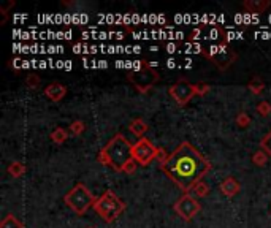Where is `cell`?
<instances>
[{"label":"cell","mask_w":271,"mask_h":228,"mask_svg":"<svg viewBox=\"0 0 271 228\" xmlns=\"http://www.w3.org/2000/svg\"><path fill=\"white\" fill-rule=\"evenodd\" d=\"M257 113L260 114V116H270L271 114V103L270 101H267V100H263V101H260V103L257 105Z\"/></svg>","instance_id":"23"},{"label":"cell","mask_w":271,"mask_h":228,"mask_svg":"<svg viewBox=\"0 0 271 228\" xmlns=\"http://www.w3.org/2000/svg\"><path fill=\"white\" fill-rule=\"evenodd\" d=\"M6 171H8V175L11 178L16 179V178H21L22 175H24V173L27 171V168L22 162H11L8 165V168H6Z\"/></svg>","instance_id":"15"},{"label":"cell","mask_w":271,"mask_h":228,"mask_svg":"<svg viewBox=\"0 0 271 228\" xmlns=\"http://www.w3.org/2000/svg\"><path fill=\"white\" fill-rule=\"evenodd\" d=\"M95 200L97 198L89 192V188L81 182L76 184L64 196V203L78 216H83L89 208H94Z\"/></svg>","instance_id":"4"},{"label":"cell","mask_w":271,"mask_h":228,"mask_svg":"<svg viewBox=\"0 0 271 228\" xmlns=\"http://www.w3.org/2000/svg\"><path fill=\"white\" fill-rule=\"evenodd\" d=\"M136 167H138V163H136L134 159H130V160L126 163V167H124L122 173H127V175H134V173L136 171Z\"/></svg>","instance_id":"26"},{"label":"cell","mask_w":271,"mask_h":228,"mask_svg":"<svg viewBox=\"0 0 271 228\" xmlns=\"http://www.w3.org/2000/svg\"><path fill=\"white\" fill-rule=\"evenodd\" d=\"M0 228H24L21 220H18L13 214H8L2 219V222H0Z\"/></svg>","instance_id":"17"},{"label":"cell","mask_w":271,"mask_h":228,"mask_svg":"<svg viewBox=\"0 0 271 228\" xmlns=\"http://www.w3.org/2000/svg\"><path fill=\"white\" fill-rule=\"evenodd\" d=\"M180 48V45H167V49H172V52H173V49H178Z\"/></svg>","instance_id":"29"},{"label":"cell","mask_w":271,"mask_h":228,"mask_svg":"<svg viewBox=\"0 0 271 228\" xmlns=\"http://www.w3.org/2000/svg\"><path fill=\"white\" fill-rule=\"evenodd\" d=\"M94 211L105 220V222L110 224V222H114V219L126 211V203H124L113 190H106L100 198L95 200Z\"/></svg>","instance_id":"3"},{"label":"cell","mask_w":271,"mask_h":228,"mask_svg":"<svg viewBox=\"0 0 271 228\" xmlns=\"http://www.w3.org/2000/svg\"><path fill=\"white\" fill-rule=\"evenodd\" d=\"M45 95L48 97L51 101H60L67 95V88L60 83H52L49 86H46L45 89Z\"/></svg>","instance_id":"10"},{"label":"cell","mask_w":271,"mask_h":228,"mask_svg":"<svg viewBox=\"0 0 271 228\" xmlns=\"http://www.w3.org/2000/svg\"><path fill=\"white\" fill-rule=\"evenodd\" d=\"M268 159H270L268 154L263 152L262 149H260V151L254 152V155H252V163L257 165V167H265V165L268 163Z\"/></svg>","instance_id":"19"},{"label":"cell","mask_w":271,"mask_h":228,"mask_svg":"<svg viewBox=\"0 0 271 228\" xmlns=\"http://www.w3.org/2000/svg\"><path fill=\"white\" fill-rule=\"evenodd\" d=\"M236 125L238 127H241V129H246V127H249V124H251V117H249V114L247 113H244V111H241V113H238V116H236Z\"/></svg>","instance_id":"21"},{"label":"cell","mask_w":271,"mask_h":228,"mask_svg":"<svg viewBox=\"0 0 271 228\" xmlns=\"http://www.w3.org/2000/svg\"><path fill=\"white\" fill-rule=\"evenodd\" d=\"M173 209L182 220H190L201 211V204L193 195L184 193L181 198L173 204Z\"/></svg>","instance_id":"9"},{"label":"cell","mask_w":271,"mask_h":228,"mask_svg":"<svg viewBox=\"0 0 271 228\" xmlns=\"http://www.w3.org/2000/svg\"><path fill=\"white\" fill-rule=\"evenodd\" d=\"M157 149L159 147L154 146L148 138H141L134 144V149H132V157H134V160L138 165L146 167V165H149L152 160H156Z\"/></svg>","instance_id":"8"},{"label":"cell","mask_w":271,"mask_h":228,"mask_svg":"<svg viewBox=\"0 0 271 228\" xmlns=\"http://www.w3.org/2000/svg\"><path fill=\"white\" fill-rule=\"evenodd\" d=\"M170 157V154H167L165 152V149H162V147H159L157 149V155H156V160L162 165V163H165L167 162V159Z\"/></svg>","instance_id":"27"},{"label":"cell","mask_w":271,"mask_h":228,"mask_svg":"<svg viewBox=\"0 0 271 228\" xmlns=\"http://www.w3.org/2000/svg\"><path fill=\"white\" fill-rule=\"evenodd\" d=\"M219 188H221V192L224 195L228 196V198H231V196H235L239 190H241V185H239V182L233 176H228V178H226V179L222 181Z\"/></svg>","instance_id":"11"},{"label":"cell","mask_w":271,"mask_h":228,"mask_svg":"<svg viewBox=\"0 0 271 228\" xmlns=\"http://www.w3.org/2000/svg\"><path fill=\"white\" fill-rule=\"evenodd\" d=\"M168 93L178 105L184 106L189 103L193 95H197V91H195V84H192L190 81L181 78V80H178L173 86H170Z\"/></svg>","instance_id":"7"},{"label":"cell","mask_w":271,"mask_h":228,"mask_svg":"<svg viewBox=\"0 0 271 228\" xmlns=\"http://www.w3.org/2000/svg\"><path fill=\"white\" fill-rule=\"evenodd\" d=\"M203 34V29L201 27H197V29H193L192 32L189 34V38H190V42H195V40H198L200 38V35Z\"/></svg>","instance_id":"28"},{"label":"cell","mask_w":271,"mask_h":228,"mask_svg":"<svg viewBox=\"0 0 271 228\" xmlns=\"http://www.w3.org/2000/svg\"><path fill=\"white\" fill-rule=\"evenodd\" d=\"M201 54H203L208 60H211L219 70H227L238 57L236 52L230 48L227 42L211 45L210 48H205Z\"/></svg>","instance_id":"6"},{"label":"cell","mask_w":271,"mask_h":228,"mask_svg":"<svg viewBox=\"0 0 271 228\" xmlns=\"http://www.w3.org/2000/svg\"><path fill=\"white\" fill-rule=\"evenodd\" d=\"M68 130H70L75 137H78V135H81L84 130H86V124H84L83 121H73L70 124V127H68Z\"/></svg>","instance_id":"20"},{"label":"cell","mask_w":271,"mask_h":228,"mask_svg":"<svg viewBox=\"0 0 271 228\" xmlns=\"http://www.w3.org/2000/svg\"><path fill=\"white\" fill-rule=\"evenodd\" d=\"M247 89H249L254 95H260V93L265 91V83L262 81L260 76H252L251 81L247 83Z\"/></svg>","instance_id":"14"},{"label":"cell","mask_w":271,"mask_h":228,"mask_svg":"<svg viewBox=\"0 0 271 228\" xmlns=\"http://www.w3.org/2000/svg\"><path fill=\"white\" fill-rule=\"evenodd\" d=\"M127 80L135 86V89L141 93L149 92L154 86H156L160 80L159 73L149 65L148 62H144V65L138 70H132L127 73Z\"/></svg>","instance_id":"5"},{"label":"cell","mask_w":271,"mask_h":228,"mask_svg":"<svg viewBox=\"0 0 271 228\" xmlns=\"http://www.w3.org/2000/svg\"><path fill=\"white\" fill-rule=\"evenodd\" d=\"M243 6L249 13L260 14V13L267 11L270 8L271 2H270V0H246V2H243Z\"/></svg>","instance_id":"12"},{"label":"cell","mask_w":271,"mask_h":228,"mask_svg":"<svg viewBox=\"0 0 271 228\" xmlns=\"http://www.w3.org/2000/svg\"><path fill=\"white\" fill-rule=\"evenodd\" d=\"M88 228H92V227H88Z\"/></svg>","instance_id":"30"},{"label":"cell","mask_w":271,"mask_h":228,"mask_svg":"<svg viewBox=\"0 0 271 228\" xmlns=\"http://www.w3.org/2000/svg\"><path fill=\"white\" fill-rule=\"evenodd\" d=\"M210 84L206 83H195V91H197V95H206L210 92Z\"/></svg>","instance_id":"25"},{"label":"cell","mask_w":271,"mask_h":228,"mask_svg":"<svg viewBox=\"0 0 271 228\" xmlns=\"http://www.w3.org/2000/svg\"><path fill=\"white\" fill-rule=\"evenodd\" d=\"M160 170L184 193H189L211 170V162L201 155L198 149L189 141H184L170 154L167 162L160 165Z\"/></svg>","instance_id":"1"},{"label":"cell","mask_w":271,"mask_h":228,"mask_svg":"<svg viewBox=\"0 0 271 228\" xmlns=\"http://www.w3.org/2000/svg\"><path fill=\"white\" fill-rule=\"evenodd\" d=\"M192 192L195 196H198V198H203V196L210 193V185H208L205 181H200V182L195 184V187L192 188Z\"/></svg>","instance_id":"18"},{"label":"cell","mask_w":271,"mask_h":228,"mask_svg":"<svg viewBox=\"0 0 271 228\" xmlns=\"http://www.w3.org/2000/svg\"><path fill=\"white\" fill-rule=\"evenodd\" d=\"M129 130H130V133H134L135 137H138V138H144V135H146V132L149 130V125L146 124L141 117H136V119H134L130 122V125H129Z\"/></svg>","instance_id":"13"},{"label":"cell","mask_w":271,"mask_h":228,"mask_svg":"<svg viewBox=\"0 0 271 228\" xmlns=\"http://www.w3.org/2000/svg\"><path fill=\"white\" fill-rule=\"evenodd\" d=\"M49 138H51L56 144H64L65 141L68 139V132H67L64 127H56V129H54V130L51 132Z\"/></svg>","instance_id":"16"},{"label":"cell","mask_w":271,"mask_h":228,"mask_svg":"<svg viewBox=\"0 0 271 228\" xmlns=\"http://www.w3.org/2000/svg\"><path fill=\"white\" fill-rule=\"evenodd\" d=\"M26 86L29 89H38V86H40V78L37 75H29L26 78Z\"/></svg>","instance_id":"24"},{"label":"cell","mask_w":271,"mask_h":228,"mask_svg":"<svg viewBox=\"0 0 271 228\" xmlns=\"http://www.w3.org/2000/svg\"><path fill=\"white\" fill-rule=\"evenodd\" d=\"M260 149H262L263 152H267L268 157H271V130L267 133L265 137L262 138V141H260Z\"/></svg>","instance_id":"22"},{"label":"cell","mask_w":271,"mask_h":228,"mask_svg":"<svg viewBox=\"0 0 271 228\" xmlns=\"http://www.w3.org/2000/svg\"><path fill=\"white\" fill-rule=\"evenodd\" d=\"M132 149H134V144H132L122 133H116V135L100 149L97 160L102 165L113 168L114 171H122L126 163L130 159H134V157H132Z\"/></svg>","instance_id":"2"}]
</instances>
